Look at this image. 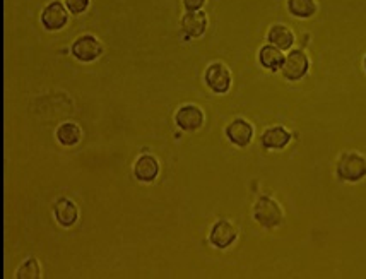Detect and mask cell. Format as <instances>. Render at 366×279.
I'll return each mask as SVG.
<instances>
[{"instance_id": "1", "label": "cell", "mask_w": 366, "mask_h": 279, "mask_svg": "<svg viewBox=\"0 0 366 279\" xmlns=\"http://www.w3.org/2000/svg\"><path fill=\"white\" fill-rule=\"evenodd\" d=\"M337 179L342 182H360L366 176V158L356 151H346L341 154L335 167Z\"/></svg>"}, {"instance_id": "2", "label": "cell", "mask_w": 366, "mask_h": 279, "mask_svg": "<svg viewBox=\"0 0 366 279\" xmlns=\"http://www.w3.org/2000/svg\"><path fill=\"white\" fill-rule=\"evenodd\" d=\"M254 220L264 228L273 229L284 223V213L275 199L269 195H260L254 206Z\"/></svg>"}, {"instance_id": "3", "label": "cell", "mask_w": 366, "mask_h": 279, "mask_svg": "<svg viewBox=\"0 0 366 279\" xmlns=\"http://www.w3.org/2000/svg\"><path fill=\"white\" fill-rule=\"evenodd\" d=\"M73 56L82 63H91L103 55V45L94 35H81L74 40L70 47Z\"/></svg>"}, {"instance_id": "4", "label": "cell", "mask_w": 366, "mask_h": 279, "mask_svg": "<svg viewBox=\"0 0 366 279\" xmlns=\"http://www.w3.org/2000/svg\"><path fill=\"white\" fill-rule=\"evenodd\" d=\"M69 16L70 13L67 10L66 3L60 2V0H52L41 10L40 22L47 31H60L69 22Z\"/></svg>"}, {"instance_id": "5", "label": "cell", "mask_w": 366, "mask_h": 279, "mask_svg": "<svg viewBox=\"0 0 366 279\" xmlns=\"http://www.w3.org/2000/svg\"><path fill=\"white\" fill-rule=\"evenodd\" d=\"M204 82L216 94H226L231 88V73L222 62H213L204 73Z\"/></svg>"}, {"instance_id": "6", "label": "cell", "mask_w": 366, "mask_h": 279, "mask_svg": "<svg viewBox=\"0 0 366 279\" xmlns=\"http://www.w3.org/2000/svg\"><path fill=\"white\" fill-rule=\"evenodd\" d=\"M310 70V59L300 48H294L286 55L284 66H282L281 73L284 75V79L291 82H298L305 77Z\"/></svg>"}, {"instance_id": "7", "label": "cell", "mask_w": 366, "mask_h": 279, "mask_svg": "<svg viewBox=\"0 0 366 279\" xmlns=\"http://www.w3.org/2000/svg\"><path fill=\"white\" fill-rule=\"evenodd\" d=\"M236 239H238V229H236V226L231 221L220 220L211 228L209 242L216 248H221V250L231 247L236 242Z\"/></svg>"}, {"instance_id": "8", "label": "cell", "mask_w": 366, "mask_h": 279, "mask_svg": "<svg viewBox=\"0 0 366 279\" xmlns=\"http://www.w3.org/2000/svg\"><path fill=\"white\" fill-rule=\"evenodd\" d=\"M175 123L185 132L199 130L204 126V112L197 105H183L175 113Z\"/></svg>"}, {"instance_id": "9", "label": "cell", "mask_w": 366, "mask_h": 279, "mask_svg": "<svg viewBox=\"0 0 366 279\" xmlns=\"http://www.w3.org/2000/svg\"><path fill=\"white\" fill-rule=\"evenodd\" d=\"M161 165L156 156L153 154H141L134 163V176L135 180L142 183H153L160 175Z\"/></svg>"}, {"instance_id": "10", "label": "cell", "mask_w": 366, "mask_h": 279, "mask_svg": "<svg viewBox=\"0 0 366 279\" xmlns=\"http://www.w3.org/2000/svg\"><path fill=\"white\" fill-rule=\"evenodd\" d=\"M226 137L238 148H247L254 139V126L245 119H235L226 127Z\"/></svg>"}, {"instance_id": "11", "label": "cell", "mask_w": 366, "mask_h": 279, "mask_svg": "<svg viewBox=\"0 0 366 279\" xmlns=\"http://www.w3.org/2000/svg\"><path fill=\"white\" fill-rule=\"evenodd\" d=\"M54 218L55 221L63 228H70L79 220V207L73 199L60 197L54 204Z\"/></svg>"}, {"instance_id": "12", "label": "cell", "mask_w": 366, "mask_h": 279, "mask_svg": "<svg viewBox=\"0 0 366 279\" xmlns=\"http://www.w3.org/2000/svg\"><path fill=\"white\" fill-rule=\"evenodd\" d=\"M207 26H209V21H207V16L204 10H194V13H187L182 17V29L183 33L188 38H202L206 35Z\"/></svg>"}, {"instance_id": "13", "label": "cell", "mask_w": 366, "mask_h": 279, "mask_svg": "<svg viewBox=\"0 0 366 279\" xmlns=\"http://www.w3.org/2000/svg\"><path fill=\"white\" fill-rule=\"evenodd\" d=\"M291 132L281 126L269 127L260 137V142L266 149H284L291 142Z\"/></svg>"}, {"instance_id": "14", "label": "cell", "mask_w": 366, "mask_h": 279, "mask_svg": "<svg viewBox=\"0 0 366 279\" xmlns=\"http://www.w3.org/2000/svg\"><path fill=\"white\" fill-rule=\"evenodd\" d=\"M286 56L282 54V50H279L277 47L274 45L267 43L264 45L262 48L259 50V62L264 69L270 70V73H277V70L282 69L284 66Z\"/></svg>"}, {"instance_id": "15", "label": "cell", "mask_w": 366, "mask_h": 279, "mask_svg": "<svg viewBox=\"0 0 366 279\" xmlns=\"http://www.w3.org/2000/svg\"><path fill=\"white\" fill-rule=\"evenodd\" d=\"M267 40L270 45L277 47L279 50H289L294 43V35L291 29L284 24H274L270 26L269 33H267Z\"/></svg>"}, {"instance_id": "16", "label": "cell", "mask_w": 366, "mask_h": 279, "mask_svg": "<svg viewBox=\"0 0 366 279\" xmlns=\"http://www.w3.org/2000/svg\"><path fill=\"white\" fill-rule=\"evenodd\" d=\"M55 137L56 141L62 146H66V148H73V146L81 142L82 130L75 122H63L56 127Z\"/></svg>"}, {"instance_id": "17", "label": "cell", "mask_w": 366, "mask_h": 279, "mask_svg": "<svg viewBox=\"0 0 366 279\" xmlns=\"http://www.w3.org/2000/svg\"><path fill=\"white\" fill-rule=\"evenodd\" d=\"M288 10L298 19H310L315 16L317 3L315 0H288Z\"/></svg>"}, {"instance_id": "18", "label": "cell", "mask_w": 366, "mask_h": 279, "mask_svg": "<svg viewBox=\"0 0 366 279\" xmlns=\"http://www.w3.org/2000/svg\"><path fill=\"white\" fill-rule=\"evenodd\" d=\"M17 279H40L41 278V267L36 257H28L16 271Z\"/></svg>"}, {"instance_id": "19", "label": "cell", "mask_w": 366, "mask_h": 279, "mask_svg": "<svg viewBox=\"0 0 366 279\" xmlns=\"http://www.w3.org/2000/svg\"><path fill=\"white\" fill-rule=\"evenodd\" d=\"M66 7L73 16H81L91 6V0H66Z\"/></svg>"}, {"instance_id": "20", "label": "cell", "mask_w": 366, "mask_h": 279, "mask_svg": "<svg viewBox=\"0 0 366 279\" xmlns=\"http://www.w3.org/2000/svg\"><path fill=\"white\" fill-rule=\"evenodd\" d=\"M206 0H183V7L187 13H194V10H202Z\"/></svg>"}, {"instance_id": "21", "label": "cell", "mask_w": 366, "mask_h": 279, "mask_svg": "<svg viewBox=\"0 0 366 279\" xmlns=\"http://www.w3.org/2000/svg\"><path fill=\"white\" fill-rule=\"evenodd\" d=\"M365 69H366V56H365Z\"/></svg>"}]
</instances>
